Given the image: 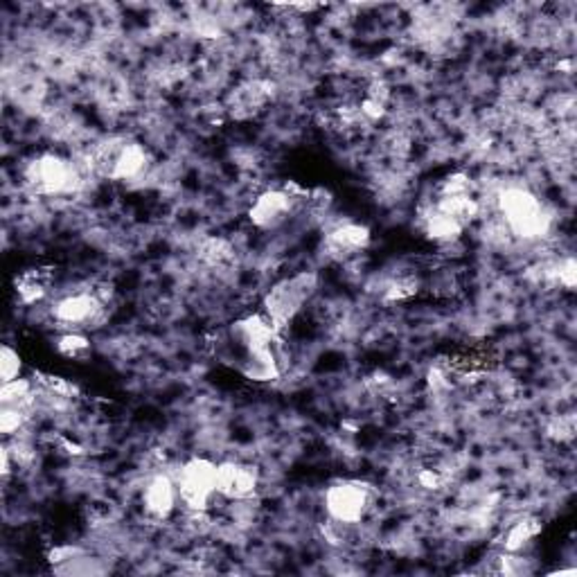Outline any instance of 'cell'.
<instances>
[{
    "mask_svg": "<svg viewBox=\"0 0 577 577\" xmlns=\"http://www.w3.org/2000/svg\"><path fill=\"white\" fill-rule=\"evenodd\" d=\"M32 404H35V386L27 379L18 377L0 388V408H18V411L30 413Z\"/></svg>",
    "mask_w": 577,
    "mask_h": 577,
    "instance_id": "2e32d148",
    "label": "cell"
},
{
    "mask_svg": "<svg viewBox=\"0 0 577 577\" xmlns=\"http://www.w3.org/2000/svg\"><path fill=\"white\" fill-rule=\"evenodd\" d=\"M454 194H471V179L467 174H451L440 183V194L437 196Z\"/></svg>",
    "mask_w": 577,
    "mask_h": 577,
    "instance_id": "44dd1931",
    "label": "cell"
},
{
    "mask_svg": "<svg viewBox=\"0 0 577 577\" xmlns=\"http://www.w3.org/2000/svg\"><path fill=\"white\" fill-rule=\"evenodd\" d=\"M230 341L233 348L242 354L259 352V350L273 348L278 341V330L271 325V320L262 314H251L233 323L230 330Z\"/></svg>",
    "mask_w": 577,
    "mask_h": 577,
    "instance_id": "30bf717a",
    "label": "cell"
},
{
    "mask_svg": "<svg viewBox=\"0 0 577 577\" xmlns=\"http://www.w3.org/2000/svg\"><path fill=\"white\" fill-rule=\"evenodd\" d=\"M26 183L35 194L66 196L79 192L84 174L79 167L59 153H38L26 167Z\"/></svg>",
    "mask_w": 577,
    "mask_h": 577,
    "instance_id": "7a4b0ae2",
    "label": "cell"
},
{
    "mask_svg": "<svg viewBox=\"0 0 577 577\" xmlns=\"http://www.w3.org/2000/svg\"><path fill=\"white\" fill-rule=\"evenodd\" d=\"M16 293L26 305H35V302H38L46 296V285L38 280V276H35V273H27V276H23L21 282L16 285Z\"/></svg>",
    "mask_w": 577,
    "mask_h": 577,
    "instance_id": "d6986e66",
    "label": "cell"
},
{
    "mask_svg": "<svg viewBox=\"0 0 577 577\" xmlns=\"http://www.w3.org/2000/svg\"><path fill=\"white\" fill-rule=\"evenodd\" d=\"M52 319L64 331H84L107 319V298L98 291H75L52 305Z\"/></svg>",
    "mask_w": 577,
    "mask_h": 577,
    "instance_id": "52a82bcc",
    "label": "cell"
},
{
    "mask_svg": "<svg viewBox=\"0 0 577 577\" xmlns=\"http://www.w3.org/2000/svg\"><path fill=\"white\" fill-rule=\"evenodd\" d=\"M176 488L179 498L190 512H205L215 498L219 497L216 489V465L208 458H190L176 474Z\"/></svg>",
    "mask_w": 577,
    "mask_h": 577,
    "instance_id": "8992f818",
    "label": "cell"
},
{
    "mask_svg": "<svg viewBox=\"0 0 577 577\" xmlns=\"http://www.w3.org/2000/svg\"><path fill=\"white\" fill-rule=\"evenodd\" d=\"M55 348L64 359L86 361L90 357V341L86 339L84 331H64L57 339Z\"/></svg>",
    "mask_w": 577,
    "mask_h": 577,
    "instance_id": "e0dca14e",
    "label": "cell"
},
{
    "mask_svg": "<svg viewBox=\"0 0 577 577\" xmlns=\"http://www.w3.org/2000/svg\"><path fill=\"white\" fill-rule=\"evenodd\" d=\"M0 463H3L0 474H3V478H9V474H12V449L7 445H3V449H0Z\"/></svg>",
    "mask_w": 577,
    "mask_h": 577,
    "instance_id": "484cf974",
    "label": "cell"
},
{
    "mask_svg": "<svg viewBox=\"0 0 577 577\" xmlns=\"http://www.w3.org/2000/svg\"><path fill=\"white\" fill-rule=\"evenodd\" d=\"M89 165L104 179L136 181L147 172L149 153L141 142L109 141L90 153Z\"/></svg>",
    "mask_w": 577,
    "mask_h": 577,
    "instance_id": "277c9868",
    "label": "cell"
},
{
    "mask_svg": "<svg viewBox=\"0 0 577 577\" xmlns=\"http://www.w3.org/2000/svg\"><path fill=\"white\" fill-rule=\"evenodd\" d=\"M316 285H319V278L309 271L285 278V280L268 288V293L264 296V316L271 320V325L278 331L285 330L296 320L305 302L314 296Z\"/></svg>",
    "mask_w": 577,
    "mask_h": 577,
    "instance_id": "3957f363",
    "label": "cell"
},
{
    "mask_svg": "<svg viewBox=\"0 0 577 577\" xmlns=\"http://www.w3.org/2000/svg\"><path fill=\"white\" fill-rule=\"evenodd\" d=\"M422 230H425L426 237L435 244H451L463 235V226L456 224L454 219L445 216L442 213H437L435 208H426L422 213Z\"/></svg>",
    "mask_w": 577,
    "mask_h": 577,
    "instance_id": "5bb4252c",
    "label": "cell"
},
{
    "mask_svg": "<svg viewBox=\"0 0 577 577\" xmlns=\"http://www.w3.org/2000/svg\"><path fill=\"white\" fill-rule=\"evenodd\" d=\"M23 372V359L12 345H3L0 350V382L7 383L14 382V379L21 377Z\"/></svg>",
    "mask_w": 577,
    "mask_h": 577,
    "instance_id": "ac0fdd59",
    "label": "cell"
},
{
    "mask_svg": "<svg viewBox=\"0 0 577 577\" xmlns=\"http://www.w3.org/2000/svg\"><path fill=\"white\" fill-rule=\"evenodd\" d=\"M497 208L505 230L521 242H540V239L551 235L552 213L528 187H503L497 196Z\"/></svg>",
    "mask_w": 577,
    "mask_h": 577,
    "instance_id": "6da1fadb",
    "label": "cell"
},
{
    "mask_svg": "<svg viewBox=\"0 0 577 577\" xmlns=\"http://www.w3.org/2000/svg\"><path fill=\"white\" fill-rule=\"evenodd\" d=\"M27 422V413L18 411V408H0V431L3 435H14L23 429V425Z\"/></svg>",
    "mask_w": 577,
    "mask_h": 577,
    "instance_id": "ffe728a7",
    "label": "cell"
},
{
    "mask_svg": "<svg viewBox=\"0 0 577 577\" xmlns=\"http://www.w3.org/2000/svg\"><path fill=\"white\" fill-rule=\"evenodd\" d=\"M573 431H575V426L571 417H560V420L552 422V426L548 429V433H551L552 437H557L560 442L571 440V437H573Z\"/></svg>",
    "mask_w": 577,
    "mask_h": 577,
    "instance_id": "cb8c5ba5",
    "label": "cell"
},
{
    "mask_svg": "<svg viewBox=\"0 0 577 577\" xmlns=\"http://www.w3.org/2000/svg\"><path fill=\"white\" fill-rule=\"evenodd\" d=\"M230 253H233V248H230V244L224 242V239H210L204 247V251H201V255H204L210 264L226 262V259L230 257Z\"/></svg>",
    "mask_w": 577,
    "mask_h": 577,
    "instance_id": "7402d4cb",
    "label": "cell"
},
{
    "mask_svg": "<svg viewBox=\"0 0 577 577\" xmlns=\"http://www.w3.org/2000/svg\"><path fill=\"white\" fill-rule=\"evenodd\" d=\"M433 208L437 213H442L449 219H454L456 224H460L463 228H467L471 221L480 215L478 201L471 194H454V196H437Z\"/></svg>",
    "mask_w": 577,
    "mask_h": 577,
    "instance_id": "4fadbf2b",
    "label": "cell"
},
{
    "mask_svg": "<svg viewBox=\"0 0 577 577\" xmlns=\"http://www.w3.org/2000/svg\"><path fill=\"white\" fill-rule=\"evenodd\" d=\"M420 483H422V488H426V489H437L440 488V476H437L433 469H426L420 474Z\"/></svg>",
    "mask_w": 577,
    "mask_h": 577,
    "instance_id": "d4e9b609",
    "label": "cell"
},
{
    "mask_svg": "<svg viewBox=\"0 0 577 577\" xmlns=\"http://www.w3.org/2000/svg\"><path fill=\"white\" fill-rule=\"evenodd\" d=\"M541 521L537 517H521L508 528L503 535V551L505 552H521L528 543H532L537 535L541 532Z\"/></svg>",
    "mask_w": 577,
    "mask_h": 577,
    "instance_id": "9a60e30c",
    "label": "cell"
},
{
    "mask_svg": "<svg viewBox=\"0 0 577 577\" xmlns=\"http://www.w3.org/2000/svg\"><path fill=\"white\" fill-rule=\"evenodd\" d=\"M370 228L357 221H348V224H341L336 228H331L325 237L327 251L336 257H348V255L361 253L368 248L370 244Z\"/></svg>",
    "mask_w": 577,
    "mask_h": 577,
    "instance_id": "7c38bea8",
    "label": "cell"
},
{
    "mask_svg": "<svg viewBox=\"0 0 577 577\" xmlns=\"http://www.w3.org/2000/svg\"><path fill=\"white\" fill-rule=\"evenodd\" d=\"M179 488L170 474H156L147 480L142 489V508L156 521H167L179 505Z\"/></svg>",
    "mask_w": 577,
    "mask_h": 577,
    "instance_id": "8fae6325",
    "label": "cell"
},
{
    "mask_svg": "<svg viewBox=\"0 0 577 577\" xmlns=\"http://www.w3.org/2000/svg\"><path fill=\"white\" fill-rule=\"evenodd\" d=\"M323 508L327 519L339 526H357L372 508V488L363 480H336L325 489Z\"/></svg>",
    "mask_w": 577,
    "mask_h": 577,
    "instance_id": "5b68a950",
    "label": "cell"
},
{
    "mask_svg": "<svg viewBox=\"0 0 577 577\" xmlns=\"http://www.w3.org/2000/svg\"><path fill=\"white\" fill-rule=\"evenodd\" d=\"M557 280L564 288H573L577 282V271H575V259L573 257H566L564 262H560L557 267Z\"/></svg>",
    "mask_w": 577,
    "mask_h": 577,
    "instance_id": "603a6c76",
    "label": "cell"
},
{
    "mask_svg": "<svg viewBox=\"0 0 577 577\" xmlns=\"http://www.w3.org/2000/svg\"><path fill=\"white\" fill-rule=\"evenodd\" d=\"M298 187H268L262 194L255 196L248 219L257 230H276L291 216L296 208Z\"/></svg>",
    "mask_w": 577,
    "mask_h": 577,
    "instance_id": "ba28073f",
    "label": "cell"
},
{
    "mask_svg": "<svg viewBox=\"0 0 577 577\" xmlns=\"http://www.w3.org/2000/svg\"><path fill=\"white\" fill-rule=\"evenodd\" d=\"M259 488V471L257 467L247 463H228L216 465V489L221 498L228 501H247Z\"/></svg>",
    "mask_w": 577,
    "mask_h": 577,
    "instance_id": "9c48e42d",
    "label": "cell"
}]
</instances>
